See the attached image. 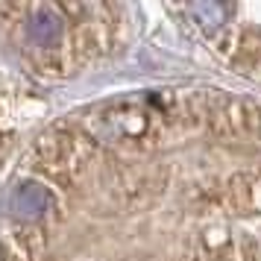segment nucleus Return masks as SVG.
Wrapping results in <instances>:
<instances>
[{
  "label": "nucleus",
  "instance_id": "obj_1",
  "mask_svg": "<svg viewBox=\"0 0 261 261\" xmlns=\"http://www.w3.org/2000/svg\"><path fill=\"white\" fill-rule=\"evenodd\" d=\"M109 261H261V100L188 97L120 197Z\"/></svg>",
  "mask_w": 261,
  "mask_h": 261
}]
</instances>
